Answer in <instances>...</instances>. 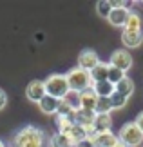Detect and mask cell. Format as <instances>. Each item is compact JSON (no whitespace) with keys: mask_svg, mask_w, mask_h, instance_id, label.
<instances>
[{"mask_svg":"<svg viewBox=\"0 0 143 147\" xmlns=\"http://www.w3.org/2000/svg\"><path fill=\"white\" fill-rule=\"evenodd\" d=\"M67 138L71 140V142L76 145L78 142H82V140H85V138H89V133H87V129L85 127H82V125H76V123H74V125L69 129V133L65 134Z\"/></svg>","mask_w":143,"mask_h":147,"instance_id":"cell-16","label":"cell"},{"mask_svg":"<svg viewBox=\"0 0 143 147\" xmlns=\"http://www.w3.org/2000/svg\"><path fill=\"white\" fill-rule=\"evenodd\" d=\"M5 105H7V93H5L4 89H0V111H2Z\"/></svg>","mask_w":143,"mask_h":147,"instance_id":"cell-26","label":"cell"},{"mask_svg":"<svg viewBox=\"0 0 143 147\" xmlns=\"http://www.w3.org/2000/svg\"><path fill=\"white\" fill-rule=\"evenodd\" d=\"M130 16V9L129 7H112L111 15H109V24L114 26V27H125Z\"/></svg>","mask_w":143,"mask_h":147,"instance_id":"cell-8","label":"cell"},{"mask_svg":"<svg viewBox=\"0 0 143 147\" xmlns=\"http://www.w3.org/2000/svg\"><path fill=\"white\" fill-rule=\"evenodd\" d=\"M111 111H112L111 100L109 98H98L96 107H94V115H111Z\"/></svg>","mask_w":143,"mask_h":147,"instance_id":"cell-20","label":"cell"},{"mask_svg":"<svg viewBox=\"0 0 143 147\" xmlns=\"http://www.w3.org/2000/svg\"><path fill=\"white\" fill-rule=\"evenodd\" d=\"M112 127V118L111 115H96L94 116V122H93V131L96 133H105V131H111Z\"/></svg>","mask_w":143,"mask_h":147,"instance_id":"cell-13","label":"cell"},{"mask_svg":"<svg viewBox=\"0 0 143 147\" xmlns=\"http://www.w3.org/2000/svg\"><path fill=\"white\" fill-rule=\"evenodd\" d=\"M107 73H109V64L107 62H98V65L93 67V69L89 71V75H91V80H93V84L96 82H103L107 80Z\"/></svg>","mask_w":143,"mask_h":147,"instance_id":"cell-14","label":"cell"},{"mask_svg":"<svg viewBox=\"0 0 143 147\" xmlns=\"http://www.w3.org/2000/svg\"><path fill=\"white\" fill-rule=\"evenodd\" d=\"M114 91L116 93H120V94H123V96H130V94L134 93V82L130 80L129 76H125L123 80H120L116 86H114Z\"/></svg>","mask_w":143,"mask_h":147,"instance_id":"cell-17","label":"cell"},{"mask_svg":"<svg viewBox=\"0 0 143 147\" xmlns=\"http://www.w3.org/2000/svg\"><path fill=\"white\" fill-rule=\"evenodd\" d=\"M44 86H45V94H49V96H53V98H58V100L65 98V94L71 91L65 75H60V73L49 75L44 80Z\"/></svg>","mask_w":143,"mask_h":147,"instance_id":"cell-3","label":"cell"},{"mask_svg":"<svg viewBox=\"0 0 143 147\" xmlns=\"http://www.w3.org/2000/svg\"><path fill=\"white\" fill-rule=\"evenodd\" d=\"M122 42L127 49H136L143 44V33L141 31H127L123 29L122 33Z\"/></svg>","mask_w":143,"mask_h":147,"instance_id":"cell-9","label":"cell"},{"mask_svg":"<svg viewBox=\"0 0 143 147\" xmlns=\"http://www.w3.org/2000/svg\"><path fill=\"white\" fill-rule=\"evenodd\" d=\"M0 147H5V144L2 142V140H0Z\"/></svg>","mask_w":143,"mask_h":147,"instance_id":"cell-30","label":"cell"},{"mask_svg":"<svg viewBox=\"0 0 143 147\" xmlns=\"http://www.w3.org/2000/svg\"><path fill=\"white\" fill-rule=\"evenodd\" d=\"M49 147H74V144L65 136V134L54 133V134L49 136Z\"/></svg>","mask_w":143,"mask_h":147,"instance_id":"cell-18","label":"cell"},{"mask_svg":"<svg viewBox=\"0 0 143 147\" xmlns=\"http://www.w3.org/2000/svg\"><path fill=\"white\" fill-rule=\"evenodd\" d=\"M127 76L123 71H120L118 67H112V65H109V73H107V80L112 84V86H116V84L120 80H123V78Z\"/></svg>","mask_w":143,"mask_h":147,"instance_id":"cell-23","label":"cell"},{"mask_svg":"<svg viewBox=\"0 0 143 147\" xmlns=\"http://www.w3.org/2000/svg\"><path fill=\"white\" fill-rule=\"evenodd\" d=\"M65 78H67V84H69V89L74 91V93H78V94L93 87V80H91L89 71L80 69L78 65L67 71L65 73Z\"/></svg>","mask_w":143,"mask_h":147,"instance_id":"cell-2","label":"cell"},{"mask_svg":"<svg viewBox=\"0 0 143 147\" xmlns=\"http://www.w3.org/2000/svg\"><path fill=\"white\" fill-rule=\"evenodd\" d=\"M109 65L112 67H118L120 71L127 73L130 67H132V55L125 49H116L114 53L111 55V60H109Z\"/></svg>","mask_w":143,"mask_h":147,"instance_id":"cell-5","label":"cell"},{"mask_svg":"<svg viewBox=\"0 0 143 147\" xmlns=\"http://www.w3.org/2000/svg\"><path fill=\"white\" fill-rule=\"evenodd\" d=\"M96 102H98V96L94 94V91H93V89H87V91L80 93V105H78V109L93 111V113H94Z\"/></svg>","mask_w":143,"mask_h":147,"instance_id":"cell-11","label":"cell"},{"mask_svg":"<svg viewBox=\"0 0 143 147\" xmlns=\"http://www.w3.org/2000/svg\"><path fill=\"white\" fill-rule=\"evenodd\" d=\"M58 104H60V100L58 98H53V96H49V94H45V96L38 102V109L44 113V115H54L56 116V111H58Z\"/></svg>","mask_w":143,"mask_h":147,"instance_id":"cell-12","label":"cell"},{"mask_svg":"<svg viewBox=\"0 0 143 147\" xmlns=\"http://www.w3.org/2000/svg\"><path fill=\"white\" fill-rule=\"evenodd\" d=\"M123 29L127 31H141V16L136 13V11H130V16L127 20V24H125Z\"/></svg>","mask_w":143,"mask_h":147,"instance_id":"cell-19","label":"cell"},{"mask_svg":"<svg viewBox=\"0 0 143 147\" xmlns=\"http://www.w3.org/2000/svg\"><path fill=\"white\" fill-rule=\"evenodd\" d=\"M45 96V86L44 80H31L26 87V98L33 102V104H38L40 100Z\"/></svg>","mask_w":143,"mask_h":147,"instance_id":"cell-6","label":"cell"},{"mask_svg":"<svg viewBox=\"0 0 143 147\" xmlns=\"http://www.w3.org/2000/svg\"><path fill=\"white\" fill-rule=\"evenodd\" d=\"M91 140L94 142L96 147H114V144L118 142V134H114L112 131L96 133V134L91 136Z\"/></svg>","mask_w":143,"mask_h":147,"instance_id":"cell-10","label":"cell"},{"mask_svg":"<svg viewBox=\"0 0 143 147\" xmlns=\"http://www.w3.org/2000/svg\"><path fill=\"white\" fill-rule=\"evenodd\" d=\"M73 113H74L73 107L67 104L65 100H60V104H58V111H56V116H64V118H65V116H71Z\"/></svg>","mask_w":143,"mask_h":147,"instance_id":"cell-24","label":"cell"},{"mask_svg":"<svg viewBox=\"0 0 143 147\" xmlns=\"http://www.w3.org/2000/svg\"><path fill=\"white\" fill-rule=\"evenodd\" d=\"M111 11H112L111 0H98V2H96V13H98V16H101V18H109Z\"/></svg>","mask_w":143,"mask_h":147,"instance_id":"cell-21","label":"cell"},{"mask_svg":"<svg viewBox=\"0 0 143 147\" xmlns=\"http://www.w3.org/2000/svg\"><path fill=\"white\" fill-rule=\"evenodd\" d=\"M114 147H129V145H125V144L122 142V140H120V138H118V142H116V144H114Z\"/></svg>","mask_w":143,"mask_h":147,"instance_id":"cell-29","label":"cell"},{"mask_svg":"<svg viewBox=\"0 0 143 147\" xmlns=\"http://www.w3.org/2000/svg\"><path fill=\"white\" fill-rule=\"evenodd\" d=\"M9 147H49V138L42 127L29 123L15 133Z\"/></svg>","mask_w":143,"mask_h":147,"instance_id":"cell-1","label":"cell"},{"mask_svg":"<svg viewBox=\"0 0 143 147\" xmlns=\"http://www.w3.org/2000/svg\"><path fill=\"white\" fill-rule=\"evenodd\" d=\"M134 123H136V125H138V127H140V131L143 133V111L140 113V115H138V116H136V122H134Z\"/></svg>","mask_w":143,"mask_h":147,"instance_id":"cell-28","label":"cell"},{"mask_svg":"<svg viewBox=\"0 0 143 147\" xmlns=\"http://www.w3.org/2000/svg\"><path fill=\"white\" fill-rule=\"evenodd\" d=\"M109 100H111L112 109H123V107L127 105V102H129L127 96H123V94H120V93H116V91H114L111 96H109Z\"/></svg>","mask_w":143,"mask_h":147,"instance_id":"cell-22","label":"cell"},{"mask_svg":"<svg viewBox=\"0 0 143 147\" xmlns=\"http://www.w3.org/2000/svg\"><path fill=\"white\" fill-rule=\"evenodd\" d=\"M62 100H65L73 109H78V105H80V94L74 93V91H69V93L65 94V98H62Z\"/></svg>","mask_w":143,"mask_h":147,"instance_id":"cell-25","label":"cell"},{"mask_svg":"<svg viewBox=\"0 0 143 147\" xmlns=\"http://www.w3.org/2000/svg\"><path fill=\"white\" fill-rule=\"evenodd\" d=\"M94 91V94L98 98H109L111 94L114 93V86L109 80H103V82H96L93 84V87H91Z\"/></svg>","mask_w":143,"mask_h":147,"instance_id":"cell-15","label":"cell"},{"mask_svg":"<svg viewBox=\"0 0 143 147\" xmlns=\"http://www.w3.org/2000/svg\"><path fill=\"white\" fill-rule=\"evenodd\" d=\"M98 62H100V56L93 49H83L82 53L78 55V67L83 69V71H91L93 67L98 65Z\"/></svg>","mask_w":143,"mask_h":147,"instance_id":"cell-7","label":"cell"},{"mask_svg":"<svg viewBox=\"0 0 143 147\" xmlns=\"http://www.w3.org/2000/svg\"><path fill=\"white\" fill-rule=\"evenodd\" d=\"M74 147H96V145H94V142L91 138H85V140H82V142H78Z\"/></svg>","mask_w":143,"mask_h":147,"instance_id":"cell-27","label":"cell"},{"mask_svg":"<svg viewBox=\"0 0 143 147\" xmlns=\"http://www.w3.org/2000/svg\"><path fill=\"white\" fill-rule=\"evenodd\" d=\"M118 138L129 147H138L143 142V133L140 131V127L136 125L134 122H127V123L122 125V129H120Z\"/></svg>","mask_w":143,"mask_h":147,"instance_id":"cell-4","label":"cell"}]
</instances>
